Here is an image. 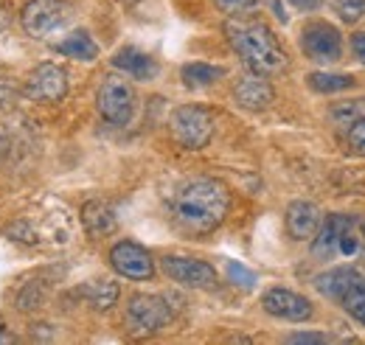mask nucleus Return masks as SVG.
Listing matches in <instances>:
<instances>
[{"label":"nucleus","instance_id":"obj_1","mask_svg":"<svg viewBox=\"0 0 365 345\" xmlns=\"http://www.w3.org/2000/svg\"><path fill=\"white\" fill-rule=\"evenodd\" d=\"M230 211V191L222 180L197 177L172 200V214L188 233H214Z\"/></svg>","mask_w":365,"mask_h":345},{"label":"nucleus","instance_id":"obj_2","mask_svg":"<svg viewBox=\"0 0 365 345\" xmlns=\"http://www.w3.org/2000/svg\"><path fill=\"white\" fill-rule=\"evenodd\" d=\"M230 48L236 51V56L262 76H273L287 68V51L281 48L273 29L262 20H242V17H230L225 26Z\"/></svg>","mask_w":365,"mask_h":345},{"label":"nucleus","instance_id":"obj_3","mask_svg":"<svg viewBox=\"0 0 365 345\" xmlns=\"http://www.w3.org/2000/svg\"><path fill=\"white\" fill-rule=\"evenodd\" d=\"M360 250H363L360 219L346 214L326 216L312 239V256L320 261L354 259V256H360Z\"/></svg>","mask_w":365,"mask_h":345},{"label":"nucleus","instance_id":"obj_4","mask_svg":"<svg viewBox=\"0 0 365 345\" xmlns=\"http://www.w3.org/2000/svg\"><path fill=\"white\" fill-rule=\"evenodd\" d=\"M135 87L130 85L124 76H104L101 87L96 93V107H98V115L113 124V127H127L135 115Z\"/></svg>","mask_w":365,"mask_h":345},{"label":"nucleus","instance_id":"obj_5","mask_svg":"<svg viewBox=\"0 0 365 345\" xmlns=\"http://www.w3.org/2000/svg\"><path fill=\"white\" fill-rule=\"evenodd\" d=\"M169 127L175 140L188 152H200L214 138V115L200 104H182L172 113Z\"/></svg>","mask_w":365,"mask_h":345},{"label":"nucleus","instance_id":"obj_6","mask_svg":"<svg viewBox=\"0 0 365 345\" xmlns=\"http://www.w3.org/2000/svg\"><path fill=\"white\" fill-rule=\"evenodd\" d=\"M172 323V306L163 295H133L127 303V329L135 337H149Z\"/></svg>","mask_w":365,"mask_h":345},{"label":"nucleus","instance_id":"obj_7","mask_svg":"<svg viewBox=\"0 0 365 345\" xmlns=\"http://www.w3.org/2000/svg\"><path fill=\"white\" fill-rule=\"evenodd\" d=\"M301 51L315 65H334L343 59V34L326 23V20H309L301 29Z\"/></svg>","mask_w":365,"mask_h":345},{"label":"nucleus","instance_id":"obj_8","mask_svg":"<svg viewBox=\"0 0 365 345\" xmlns=\"http://www.w3.org/2000/svg\"><path fill=\"white\" fill-rule=\"evenodd\" d=\"M68 17H71V6L65 0H29L20 11V26L29 37L46 40L48 34L65 26Z\"/></svg>","mask_w":365,"mask_h":345},{"label":"nucleus","instance_id":"obj_9","mask_svg":"<svg viewBox=\"0 0 365 345\" xmlns=\"http://www.w3.org/2000/svg\"><path fill=\"white\" fill-rule=\"evenodd\" d=\"M160 269L180 287L188 289H214L220 275L208 261L200 259H185V256H163L160 259Z\"/></svg>","mask_w":365,"mask_h":345},{"label":"nucleus","instance_id":"obj_10","mask_svg":"<svg viewBox=\"0 0 365 345\" xmlns=\"http://www.w3.org/2000/svg\"><path fill=\"white\" fill-rule=\"evenodd\" d=\"M110 267L130 281H152L155 278V261L149 256V250L130 239L110 247Z\"/></svg>","mask_w":365,"mask_h":345},{"label":"nucleus","instance_id":"obj_11","mask_svg":"<svg viewBox=\"0 0 365 345\" xmlns=\"http://www.w3.org/2000/svg\"><path fill=\"white\" fill-rule=\"evenodd\" d=\"M65 93H68V71L56 62L37 65L26 79V96L31 101L53 104V101H62Z\"/></svg>","mask_w":365,"mask_h":345},{"label":"nucleus","instance_id":"obj_12","mask_svg":"<svg viewBox=\"0 0 365 345\" xmlns=\"http://www.w3.org/2000/svg\"><path fill=\"white\" fill-rule=\"evenodd\" d=\"M262 306L267 314H273L278 320H289V323H304L315 314L309 298L292 292V289H284V287H273L262 295Z\"/></svg>","mask_w":365,"mask_h":345},{"label":"nucleus","instance_id":"obj_13","mask_svg":"<svg viewBox=\"0 0 365 345\" xmlns=\"http://www.w3.org/2000/svg\"><path fill=\"white\" fill-rule=\"evenodd\" d=\"M320 222H323L320 208L315 205V202H307V200H295V202H289L287 216H284L287 233H289V239H295V242H312L315 233H318Z\"/></svg>","mask_w":365,"mask_h":345},{"label":"nucleus","instance_id":"obj_14","mask_svg":"<svg viewBox=\"0 0 365 345\" xmlns=\"http://www.w3.org/2000/svg\"><path fill=\"white\" fill-rule=\"evenodd\" d=\"M273 98H275L273 85H270L267 76H262V73H247V76H242V79L233 85V101H236L242 110H253V113L267 110V107L273 104Z\"/></svg>","mask_w":365,"mask_h":345},{"label":"nucleus","instance_id":"obj_15","mask_svg":"<svg viewBox=\"0 0 365 345\" xmlns=\"http://www.w3.org/2000/svg\"><path fill=\"white\" fill-rule=\"evenodd\" d=\"M360 281H365V275L357 267H331V269L320 272L318 278H315V289H318L323 298L340 303V298H343L354 284H360Z\"/></svg>","mask_w":365,"mask_h":345},{"label":"nucleus","instance_id":"obj_16","mask_svg":"<svg viewBox=\"0 0 365 345\" xmlns=\"http://www.w3.org/2000/svg\"><path fill=\"white\" fill-rule=\"evenodd\" d=\"M82 225H85V230H88L91 236L98 239V236H110V233L115 230L118 219H115V211H113L110 202H104V200H91V202L82 205Z\"/></svg>","mask_w":365,"mask_h":345},{"label":"nucleus","instance_id":"obj_17","mask_svg":"<svg viewBox=\"0 0 365 345\" xmlns=\"http://www.w3.org/2000/svg\"><path fill=\"white\" fill-rule=\"evenodd\" d=\"M113 65H115L118 71L130 73L133 79H152V76L158 73V65H155V59H152L149 53H143L140 48H133V45H127V48L115 51V56H113Z\"/></svg>","mask_w":365,"mask_h":345},{"label":"nucleus","instance_id":"obj_18","mask_svg":"<svg viewBox=\"0 0 365 345\" xmlns=\"http://www.w3.org/2000/svg\"><path fill=\"white\" fill-rule=\"evenodd\" d=\"M53 48H56V53H62L68 59H79V62H93L98 56V45L93 43L88 31H73L65 40H59Z\"/></svg>","mask_w":365,"mask_h":345},{"label":"nucleus","instance_id":"obj_19","mask_svg":"<svg viewBox=\"0 0 365 345\" xmlns=\"http://www.w3.org/2000/svg\"><path fill=\"white\" fill-rule=\"evenodd\" d=\"M225 68L222 65H208V62H188L182 65L180 79L185 87H211L220 79H225Z\"/></svg>","mask_w":365,"mask_h":345},{"label":"nucleus","instance_id":"obj_20","mask_svg":"<svg viewBox=\"0 0 365 345\" xmlns=\"http://www.w3.org/2000/svg\"><path fill=\"white\" fill-rule=\"evenodd\" d=\"M85 298L91 303L96 311H107V309H113L115 301H118V284L115 281H107V278H101V281H93L85 287Z\"/></svg>","mask_w":365,"mask_h":345},{"label":"nucleus","instance_id":"obj_21","mask_svg":"<svg viewBox=\"0 0 365 345\" xmlns=\"http://www.w3.org/2000/svg\"><path fill=\"white\" fill-rule=\"evenodd\" d=\"M307 82L315 93H343V90H351L357 85V79L351 73H323V71L309 73Z\"/></svg>","mask_w":365,"mask_h":345},{"label":"nucleus","instance_id":"obj_22","mask_svg":"<svg viewBox=\"0 0 365 345\" xmlns=\"http://www.w3.org/2000/svg\"><path fill=\"white\" fill-rule=\"evenodd\" d=\"M329 118L340 127V130H349L354 121L365 118V98H357V101H340L329 110Z\"/></svg>","mask_w":365,"mask_h":345},{"label":"nucleus","instance_id":"obj_23","mask_svg":"<svg viewBox=\"0 0 365 345\" xmlns=\"http://www.w3.org/2000/svg\"><path fill=\"white\" fill-rule=\"evenodd\" d=\"M340 303H343V309H346L360 326H365V281L354 284V287L340 298Z\"/></svg>","mask_w":365,"mask_h":345},{"label":"nucleus","instance_id":"obj_24","mask_svg":"<svg viewBox=\"0 0 365 345\" xmlns=\"http://www.w3.org/2000/svg\"><path fill=\"white\" fill-rule=\"evenodd\" d=\"M329 6H331V11H334L343 23H349V26L360 23L365 17V0H329Z\"/></svg>","mask_w":365,"mask_h":345},{"label":"nucleus","instance_id":"obj_25","mask_svg":"<svg viewBox=\"0 0 365 345\" xmlns=\"http://www.w3.org/2000/svg\"><path fill=\"white\" fill-rule=\"evenodd\" d=\"M214 6L228 17H245L262 6V0H214Z\"/></svg>","mask_w":365,"mask_h":345},{"label":"nucleus","instance_id":"obj_26","mask_svg":"<svg viewBox=\"0 0 365 345\" xmlns=\"http://www.w3.org/2000/svg\"><path fill=\"white\" fill-rule=\"evenodd\" d=\"M40 303H43V284H29L17 298V309L29 311V309H37Z\"/></svg>","mask_w":365,"mask_h":345},{"label":"nucleus","instance_id":"obj_27","mask_svg":"<svg viewBox=\"0 0 365 345\" xmlns=\"http://www.w3.org/2000/svg\"><path fill=\"white\" fill-rule=\"evenodd\" d=\"M346 140H349V146H351L357 155L365 158V118L354 121V124L346 130Z\"/></svg>","mask_w":365,"mask_h":345},{"label":"nucleus","instance_id":"obj_28","mask_svg":"<svg viewBox=\"0 0 365 345\" xmlns=\"http://www.w3.org/2000/svg\"><path fill=\"white\" fill-rule=\"evenodd\" d=\"M228 272H230V278H233V281H239V287H253V281H256V275H253V272H247V269H242L239 264H230Z\"/></svg>","mask_w":365,"mask_h":345},{"label":"nucleus","instance_id":"obj_29","mask_svg":"<svg viewBox=\"0 0 365 345\" xmlns=\"http://www.w3.org/2000/svg\"><path fill=\"white\" fill-rule=\"evenodd\" d=\"M351 51H354V59L365 65V31H354L351 34Z\"/></svg>","mask_w":365,"mask_h":345},{"label":"nucleus","instance_id":"obj_30","mask_svg":"<svg viewBox=\"0 0 365 345\" xmlns=\"http://www.w3.org/2000/svg\"><path fill=\"white\" fill-rule=\"evenodd\" d=\"M326 340H329L326 334H315V331H312V334L304 331V334H289V337H287V343H326Z\"/></svg>","mask_w":365,"mask_h":345},{"label":"nucleus","instance_id":"obj_31","mask_svg":"<svg viewBox=\"0 0 365 345\" xmlns=\"http://www.w3.org/2000/svg\"><path fill=\"white\" fill-rule=\"evenodd\" d=\"M287 3L301 9V11H318L320 6H323V0H287Z\"/></svg>","mask_w":365,"mask_h":345},{"label":"nucleus","instance_id":"obj_32","mask_svg":"<svg viewBox=\"0 0 365 345\" xmlns=\"http://www.w3.org/2000/svg\"><path fill=\"white\" fill-rule=\"evenodd\" d=\"M9 23H11V9L6 0H0V34L9 29Z\"/></svg>","mask_w":365,"mask_h":345},{"label":"nucleus","instance_id":"obj_33","mask_svg":"<svg viewBox=\"0 0 365 345\" xmlns=\"http://www.w3.org/2000/svg\"><path fill=\"white\" fill-rule=\"evenodd\" d=\"M0 343H11V337L3 331V320H0Z\"/></svg>","mask_w":365,"mask_h":345},{"label":"nucleus","instance_id":"obj_34","mask_svg":"<svg viewBox=\"0 0 365 345\" xmlns=\"http://www.w3.org/2000/svg\"><path fill=\"white\" fill-rule=\"evenodd\" d=\"M360 236H363V242H365V219H360Z\"/></svg>","mask_w":365,"mask_h":345}]
</instances>
